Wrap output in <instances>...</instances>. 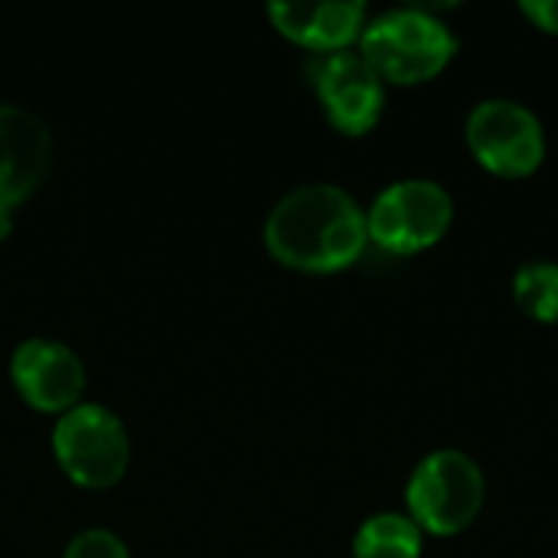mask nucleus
<instances>
[{
    "mask_svg": "<svg viewBox=\"0 0 558 558\" xmlns=\"http://www.w3.org/2000/svg\"><path fill=\"white\" fill-rule=\"evenodd\" d=\"M487 481L474 458L464 451H435L428 454L405 487L409 520L432 536H458L464 533L484 510Z\"/></svg>",
    "mask_w": 558,
    "mask_h": 558,
    "instance_id": "obj_3",
    "label": "nucleus"
},
{
    "mask_svg": "<svg viewBox=\"0 0 558 558\" xmlns=\"http://www.w3.org/2000/svg\"><path fill=\"white\" fill-rule=\"evenodd\" d=\"M468 147L484 170L523 180L536 173L546 157V131L526 105L487 98L468 118Z\"/></svg>",
    "mask_w": 558,
    "mask_h": 558,
    "instance_id": "obj_6",
    "label": "nucleus"
},
{
    "mask_svg": "<svg viewBox=\"0 0 558 558\" xmlns=\"http://www.w3.org/2000/svg\"><path fill=\"white\" fill-rule=\"evenodd\" d=\"M353 558H422V530L402 513H376L356 530Z\"/></svg>",
    "mask_w": 558,
    "mask_h": 558,
    "instance_id": "obj_11",
    "label": "nucleus"
},
{
    "mask_svg": "<svg viewBox=\"0 0 558 558\" xmlns=\"http://www.w3.org/2000/svg\"><path fill=\"white\" fill-rule=\"evenodd\" d=\"M454 222V199L435 180H399L386 186L369 213L366 232L389 255H418L438 245Z\"/></svg>",
    "mask_w": 558,
    "mask_h": 558,
    "instance_id": "obj_5",
    "label": "nucleus"
},
{
    "mask_svg": "<svg viewBox=\"0 0 558 558\" xmlns=\"http://www.w3.org/2000/svg\"><path fill=\"white\" fill-rule=\"evenodd\" d=\"M52 134L39 114L0 101V239L13 229V213L52 170Z\"/></svg>",
    "mask_w": 558,
    "mask_h": 558,
    "instance_id": "obj_7",
    "label": "nucleus"
},
{
    "mask_svg": "<svg viewBox=\"0 0 558 558\" xmlns=\"http://www.w3.org/2000/svg\"><path fill=\"white\" fill-rule=\"evenodd\" d=\"M366 242V213L337 183H304L284 193L265 219V248L275 262L307 275L350 268Z\"/></svg>",
    "mask_w": 558,
    "mask_h": 558,
    "instance_id": "obj_1",
    "label": "nucleus"
},
{
    "mask_svg": "<svg viewBox=\"0 0 558 558\" xmlns=\"http://www.w3.org/2000/svg\"><path fill=\"white\" fill-rule=\"evenodd\" d=\"M52 454L69 481L88 490L118 484L131 464L124 422L101 402H78L52 425Z\"/></svg>",
    "mask_w": 558,
    "mask_h": 558,
    "instance_id": "obj_4",
    "label": "nucleus"
},
{
    "mask_svg": "<svg viewBox=\"0 0 558 558\" xmlns=\"http://www.w3.org/2000/svg\"><path fill=\"white\" fill-rule=\"evenodd\" d=\"M513 301L526 317L539 324H558V265L553 262L523 265L513 275Z\"/></svg>",
    "mask_w": 558,
    "mask_h": 558,
    "instance_id": "obj_12",
    "label": "nucleus"
},
{
    "mask_svg": "<svg viewBox=\"0 0 558 558\" xmlns=\"http://www.w3.org/2000/svg\"><path fill=\"white\" fill-rule=\"evenodd\" d=\"M268 16L278 26V33L324 56L347 49L366 29V3L360 0H324V3L275 0L268 3Z\"/></svg>",
    "mask_w": 558,
    "mask_h": 558,
    "instance_id": "obj_10",
    "label": "nucleus"
},
{
    "mask_svg": "<svg viewBox=\"0 0 558 558\" xmlns=\"http://www.w3.org/2000/svg\"><path fill=\"white\" fill-rule=\"evenodd\" d=\"M10 379L26 405L62 415L82 402L85 363L62 340L29 337L10 356Z\"/></svg>",
    "mask_w": 558,
    "mask_h": 558,
    "instance_id": "obj_9",
    "label": "nucleus"
},
{
    "mask_svg": "<svg viewBox=\"0 0 558 558\" xmlns=\"http://www.w3.org/2000/svg\"><path fill=\"white\" fill-rule=\"evenodd\" d=\"M314 92L327 121L350 137L373 131L386 105V82L360 52L350 49L327 52L314 65Z\"/></svg>",
    "mask_w": 558,
    "mask_h": 558,
    "instance_id": "obj_8",
    "label": "nucleus"
},
{
    "mask_svg": "<svg viewBox=\"0 0 558 558\" xmlns=\"http://www.w3.org/2000/svg\"><path fill=\"white\" fill-rule=\"evenodd\" d=\"M62 558H131V549L111 530H85L65 546Z\"/></svg>",
    "mask_w": 558,
    "mask_h": 558,
    "instance_id": "obj_13",
    "label": "nucleus"
},
{
    "mask_svg": "<svg viewBox=\"0 0 558 558\" xmlns=\"http://www.w3.org/2000/svg\"><path fill=\"white\" fill-rule=\"evenodd\" d=\"M520 10L530 16L533 26H539L543 33L558 36V0H526Z\"/></svg>",
    "mask_w": 558,
    "mask_h": 558,
    "instance_id": "obj_14",
    "label": "nucleus"
},
{
    "mask_svg": "<svg viewBox=\"0 0 558 558\" xmlns=\"http://www.w3.org/2000/svg\"><path fill=\"white\" fill-rule=\"evenodd\" d=\"M458 52V39L435 13L422 7L386 10L366 20L360 36V56L376 69L383 82L422 85L438 78Z\"/></svg>",
    "mask_w": 558,
    "mask_h": 558,
    "instance_id": "obj_2",
    "label": "nucleus"
}]
</instances>
